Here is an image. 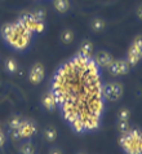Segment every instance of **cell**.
Masks as SVG:
<instances>
[{
  "instance_id": "cell-1",
  "label": "cell",
  "mask_w": 142,
  "mask_h": 154,
  "mask_svg": "<svg viewBox=\"0 0 142 154\" xmlns=\"http://www.w3.org/2000/svg\"><path fill=\"white\" fill-rule=\"evenodd\" d=\"M52 93L65 119L76 132L98 127L103 95L94 60L77 54L63 63L52 80Z\"/></svg>"
},
{
  "instance_id": "cell-2",
  "label": "cell",
  "mask_w": 142,
  "mask_h": 154,
  "mask_svg": "<svg viewBox=\"0 0 142 154\" xmlns=\"http://www.w3.org/2000/svg\"><path fill=\"white\" fill-rule=\"evenodd\" d=\"M109 70L113 75H124L129 71V63L127 60H118V61H113V63L109 66Z\"/></svg>"
},
{
  "instance_id": "cell-3",
  "label": "cell",
  "mask_w": 142,
  "mask_h": 154,
  "mask_svg": "<svg viewBox=\"0 0 142 154\" xmlns=\"http://www.w3.org/2000/svg\"><path fill=\"white\" fill-rule=\"evenodd\" d=\"M43 78H44V66H43L40 62H36L35 65L31 67L29 79L32 84H39L43 80Z\"/></svg>"
},
{
  "instance_id": "cell-4",
  "label": "cell",
  "mask_w": 142,
  "mask_h": 154,
  "mask_svg": "<svg viewBox=\"0 0 142 154\" xmlns=\"http://www.w3.org/2000/svg\"><path fill=\"white\" fill-rule=\"evenodd\" d=\"M113 57H111L110 53L105 52V51H100V52L96 53L94 56V62L97 63L98 66H102V67H109L111 63H113Z\"/></svg>"
},
{
  "instance_id": "cell-5",
  "label": "cell",
  "mask_w": 142,
  "mask_h": 154,
  "mask_svg": "<svg viewBox=\"0 0 142 154\" xmlns=\"http://www.w3.org/2000/svg\"><path fill=\"white\" fill-rule=\"evenodd\" d=\"M18 131L21 134V137H30V136L36 134V126L29 121H23L22 125L20 126Z\"/></svg>"
},
{
  "instance_id": "cell-6",
  "label": "cell",
  "mask_w": 142,
  "mask_h": 154,
  "mask_svg": "<svg viewBox=\"0 0 142 154\" xmlns=\"http://www.w3.org/2000/svg\"><path fill=\"white\" fill-rule=\"evenodd\" d=\"M141 58H142V52H140V51L132 44L131 48H129V51H128V57H127V61L129 63V66H136L137 63L140 62Z\"/></svg>"
},
{
  "instance_id": "cell-7",
  "label": "cell",
  "mask_w": 142,
  "mask_h": 154,
  "mask_svg": "<svg viewBox=\"0 0 142 154\" xmlns=\"http://www.w3.org/2000/svg\"><path fill=\"white\" fill-rule=\"evenodd\" d=\"M41 102H43V106L49 110V112H52V110L56 109V105H57V101H56V97L52 92H47L43 95L41 97Z\"/></svg>"
},
{
  "instance_id": "cell-8",
  "label": "cell",
  "mask_w": 142,
  "mask_h": 154,
  "mask_svg": "<svg viewBox=\"0 0 142 154\" xmlns=\"http://www.w3.org/2000/svg\"><path fill=\"white\" fill-rule=\"evenodd\" d=\"M93 52V44L90 40H83L80 44V48H79V54L81 56H85V57H89Z\"/></svg>"
},
{
  "instance_id": "cell-9",
  "label": "cell",
  "mask_w": 142,
  "mask_h": 154,
  "mask_svg": "<svg viewBox=\"0 0 142 154\" xmlns=\"http://www.w3.org/2000/svg\"><path fill=\"white\" fill-rule=\"evenodd\" d=\"M106 27V22L105 20L102 18H93L90 21V29L93 30L94 32H101L103 31V29Z\"/></svg>"
},
{
  "instance_id": "cell-10",
  "label": "cell",
  "mask_w": 142,
  "mask_h": 154,
  "mask_svg": "<svg viewBox=\"0 0 142 154\" xmlns=\"http://www.w3.org/2000/svg\"><path fill=\"white\" fill-rule=\"evenodd\" d=\"M53 4H54V8L59 12V13H66L68 11V8H70L68 0H54Z\"/></svg>"
},
{
  "instance_id": "cell-11",
  "label": "cell",
  "mask_w": 142,
  "mask_h": 154,
  "mask_svg": "<svg viewBox=\"0 0 142 154\" xmlns=\"http://www.w3.org/2000/svg\"><path fill=\"white\" fill-rule=\"evenodd\" d=\"M113 84V95H111L110 101H118L123 95V87L120 83H111Z\"/></svg>"
},
{
  "instance_id": "cell-12",
  "label": "cell",
  "mask_w": 142,
  "mask_h": 154,
  "mask_svg": "<svg viewBox=\"0 0 142 154\" xmlns=\"http://www.w3.org/2000/svg\"><path fill=\"white\" fill-rule=\"evenodd\" d=\"M44 137L47 141H49V143H53V141L57 139V131H56V128L54 127H47L45 130H44Z\"/></svg>"
},
{
  "instance_id": "cell-13",
  "label": "cell",
  "mask_w": 142,
  "mask_h": 154,
  "mask_svg": "<svg viewBox=\"0 0 142 154\" xmlns=\"http://www.w3.org/2000/svg\"><path fill=\"white\" fill-rule=\"evenodd\" d=\"M61 42L63 43V44H70V43L74 40V32L71 31V30H63V31L61 32Z\"/></svg>"
},
{
  "instance_id": "cell-14",
  "label": "cell",
  "mask_w": 142,
  "mask_h": 154,
  "mask_svg": "<svg viewBox=\"0 0 142 154\" xmlns=\"http://www.w3.org/2000/svg\"><path fill=\"white\" fill-rule=\"evenodd\" d=\"M5 70L11 74H14L18 70V65H17V61L14 58H8L5 61Z\"/></svg>"
},
{
  "instance_id": "cell-15",
  "label": "cell",
  "mask_w": 142,
  "mask_h": 154,
  "mask_svg": "<svg viewBox=\"0 0 142 154\" xmlns=\"http://www.w3.org/2000/svg\"><path fill=\"white\" fill-rule=\"evenodd\" d=\"M13 30H14V27H13V23H5L4 26L2 27V35L5 40H8L11 38V35L13 34Z\"/></svg>"
},
{
  "instance_id": "cell-16",
  "label": "cell",
  "mask_w": 142,
  "mask_h": 154,
  "mask_svg": "<svg viewBox=\"0 0 142 154\" xmlns=\"http://www.w3.org/2000/svg\"><path fill=\"white\" fill-rule=\"evenodd\" d=\"M22 122H23V119L20 117V115H14L11 121H9V127H11V130H18L20 126L22 125Z\"/></svg>"
},
{
  "instance_id": "cell-17",
  "label": "cell",
  "mask_w": 142,
  "mask_h": 154,
  "mask_svg": "<svg viewBox=\"0 0 142 154\" xmlns=\"http://www.w3.org/2000/svg\"><path fill=\"white\" fill-rule=\"evenodd\" d=\"M129 130H131V127H129L128 121H119V123H118V131L120 132V134H127Z\"/></svg>"
},
{
  "instance_id": "cell-18",
  "label": "cell",
  "mask_w": 142,
  "mask_h": 154,
  "mask_svg": "<svg viewBox=\"0 0 142 154\" xmlns=\"http://www.w3.org/2000/svg\"><path fill=\"white\" fill-rule=\"evenodd\" d=\"M34 152H35V149H34L32 144H25L21 146V154H34Z\"/></svg>"
},
{
  "instance_id": "cell-19",
  "label": "cell",
  "mask_w": 142,
  "mask_h": 154,
  "mask_svg": "<svg viewBox=\"0 0 142 154\" xmlns=\"http://www.w3.org/2000/svg\"><path fill=\"white\" fill-rule=\"evenodd\" d=\"M31 14H32V17H34V20H35V21H38V22H41V21L44 20V17H45V11L39 9V11H35Z\"/></svg>"
},
{
  "instance_id": "cell-20",
  "label": "cell",
  "mask_w": 142,
  "mask_h": 154,
  "mask_svg": "<svg viewBox=\"0 0 142 154\" xmlns=\"http://www.w3.org/2000/svg\"><path fill=\"white\" fill-rule=\"evenodd\" d=\"M118 118H119V121H128L131 118V112L128 109H122L118 114Z\"/></svg>"
},
{
  "instance_id": "cell-21",
  "label": "cell",
  "mask_w": 142,
  "mask_h": 154,
  "mask_svg": "<svg viewBox=\"0 0 142 154\" xmlns=\"http://www.w3.org/2000/svg\"><path fill=\"white\" fill-rule=\"evenodd\" d=\"M133 45H134L140 52H142V35H138V36L134 38V40H133Z\"/></svg>"
},
{
  "instance_id": "cell-22",
  "label": "cell",
  "mask_w": 142,
  "mask_h": 154,
  "mask_svg": "<svg viewBox=\"0 0 142 154\" xmlns=\"http://www.w3.org/2000/svg\"><path fill=\"white\" fill-rule=\"evenodd\" d=\"M11 139H12V140H14V141L20 140V139H21L20 131H18V130H12V131H11Z\"/></svg>"
},
{
  "instance_id": "cell-23",
  "label": "cell",
  "mask_w": 142,
  "mask_h": 154,
  "mask_svg": "<svg viewBox=\"0 0 142 154\" xmlns=\"http://www.w3.org/2000/svg\"><path fill=\"white\" fill-rule=\"evenodd\" d=\"M34 31H36V32H41V31H44V22H38L36 21V23H35V29H34Z\"/></svg>"
},
{
  "instance_id": "cell-24",
  "label": "cell",
  "mask_w": 142,
  "mask_h": 154,
  "mask_svg": "<svg viewBox=\"0 0 142 154\" xmlns=\"http://www.w3.org/2000/svg\"><path fill=\"white\" fill-rule=\"evenodd\" d=\"M136 13H137V17H138L140 20H142V4L136 9Z\"/></svg>"
},
{
  "instance_id": "cell-25",
  "label": "cell",
  "mask_w": 142,
  "mask_h": 154,
  "mask_svg": "<svg viewBox=\"0 0 142 154\" xmlns=\"http://www.w3.org/2000/svg\"><path fill=\"white\" fill-rule=\"evenodd\" d=\"M49 154H62V152L59 150V149H57V148H53V149H50Z\"/></svg>"
},
{
  "instance_id": "cell-26",
  "label": "cell",
  "mask_w": 142,
  "mask_h": 154,
  "mask_svg": "<svg viewBox=\"0 0 142 154\" xmlns=\"http://www.w3.org/2000/svg\"><path fill=\"white\" fill-rule=\"evenodd\" d=\"M4 144V135L2 134V131H0V146Z\"/></svg>"
},
{
  "instance_id": "cell-27",
  "label": "cell",
  "mask_w": 142,
  "mask_h": 154,
  "mask_svg": "<svg viewBox=\"0 0 142 154\" xmlns=\"http://www.w3.org/2000/svg\"><path fill=\"white\" fill-rule=\"evenodd\" d=\"M138 152H140V154H142V140L138 143Z\"/></svg>"
},
{
  "instance_id": "cell-28",
  "label": "cell",
  "mask_w": 142,
  "mask_h": 154,
  "mask_svg": "<svg viewBox=\"0 0 142 154\" xmlns=\"http://www.w3.org/2000/svg\"><path fill=\"white\" fill-rule=\"evenodd\" d=\"M79 154H84V153H79Z\"/></svg>"
}]
</instances>
